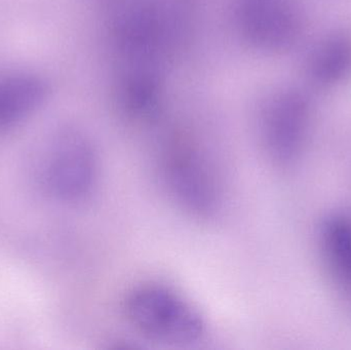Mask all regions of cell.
<instances>
[{"label":"cell","instance_id":"cell-3","mask_svg":"<svg viewBox=\"0 0 351 350\" xmlns=\"http://www.w3.org/2000/svg\"><path fill=\"white\" fill-rule=\"evenodd\" d=\"M100 177V158L92 142L78 133L63 134L49 158V184L55 195L66 203H84L96 193Z\"/></svg>","mask_w":351,"mask_h":350},{"label":"cell","instance_id":"cell-2","mask_svg":"<svg viewBox=\"0 0 351 350\" xmlns=\"http://www.w3.org/2000/svg\"><path fill=\"white\" fill-rule=\"evenodd\" d=\"M160 181L176 205L200 219L215 218L224 205V183L214 158L198 146L173 142L158 160Z\"/></svg>","mask_w":351,"mask_h":350},{"label":"cell","instance_id":"cell-5","mask_svg":"<svg viewBox=\"0 0 351 350\" xmlns=\"http://www.w3.org/2000/svg\"><path fill=\"white\" fill-rule=\"evenodd\" d=\"M351 64V47L344 40H334L319 53L315 62V74L321 80L337 79Z\"/></svg>","mask_w":351,"mask_h":350},{"label":"cell","instance_id":"cell-1","mask_svg":"<svg viewBox=\"0 0 351 350\" xmlns=\"http://www.w3.org/2000/svg\"><path fill=\"white\" fill-rule=\"evenodd\" d=\"M123 312L136 332L156 342L191 345L206 335L199 310L164 284L146 282L132 288L123 300Z\"/></svg>","mask_w":351,"mask_h":350},{"label":"cell","instance_id":"cell-4","mask_svg":"<svg viewBox=\"0 0 351 350\" xmlns=\"http://www.w3.org/2000/svg\"><path fill=\"white\" fill-rule=\"evenodd\" d=\"M45 86L36 76L25 73L0 76V131L14 127L38 108Z\"/></svg>","mask_w":351,"mask_h":350}]
</instances>
